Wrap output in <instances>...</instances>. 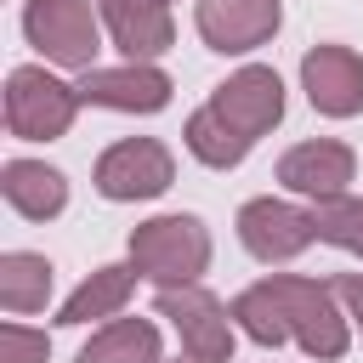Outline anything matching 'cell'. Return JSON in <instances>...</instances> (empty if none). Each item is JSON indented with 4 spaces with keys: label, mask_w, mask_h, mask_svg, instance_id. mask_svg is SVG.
I'll use <instances>...</instances> for the list:
<instances>
[{
    "label": "cell",
    "mask_w": 363,
    "mask_h": 363,
    "mask_svg": "<svg viewBox=\"0 0 363 363\" xmlns=\"http://www.w3.org/2000/svg\"><path fill=\"white\" fill-rule=\"evenodd\" d=\"M238 238L255 261L272 267V261H295L318 238V227H312V210H301L289 199H250L238 210Z\"/></svg>",
    "instance_id": "obj_8"
},
{
    "label": "cell",
    "mask_w": 363,
    "mask_h": 363,
    "mask_svg": "<svg viewBox=\"0 0 363 363\" xmlns=\"http://www.w3.org/2000/svg\"><path fill=\"white\" fill-rule=\"evenodd\" d=\"M301 85H306V102L329 119L363 113V57L352 45H312L301 57Z\"/></svg>",
    "instance_id": "obj_10"
},
{
    "label": "cell",
    "mask_w": 363,
    "mask_h": 363,
    "mask_svg": "<svg viewBox=\"0 0 363 363\" xmlns=\"http://www.w3.org/2000/svg\"><path fill=\"white\" fill-rule=\"evenodd\" d=\"M176 363H204V357H176Z\"/></svg>",
    "instance_id": "obj_22"
},
{
    "label": "cell",
    "mask_w": 363,
    "mask_h": 363,
    "mask_svg": "<svg viewBox=\"0 0 363 363\" xmlns=\"http://www.w3.org/2000/svg\"><path fill=\"white\" fill-rule=\"evenodd\" d=\"M233 323L255 340V346H278V340H301L306 357H346L352 346V329H346V312H340V295L335 284H318V278H295V272H272L261 284H250L238 301H233Z\"/></svg>",
    "instance_id": "obj_1"
},
{
    "label": "cell",
    "mask_w": 363,
    "mask_h": 363,
    "mask_svg": "<svg viewBox=\"0 0 363 363\" xmlns=\"http://www.w3.org/2000/svg\"><path fill=\"white\" fill-rule=\"evenodd\" d=\"M45 301H51V261L34 250H6L0 255V306L11 318H23V312H40Z\"/></svg>",
    "instance_id": "obj_17"
},
{
    "label": "cell",
    "mask_w": 363,
    "mask_h": 363,
    "mask_svg": "<svg viewBox=\"0 0 363 363\" xmlns=\"http://www.w3.org/2000/svg\"><path fill=\"white\" fill-rule=\"evenodd\" d=\"M74 363H159V329L147 318H113L74 352Z\"/></svg>",
    "instance_id": "obj_15"
},
{
    "label": "cell",
    "mask_w": 363,
    "mask_h": 363,
    "mask_svg": "<svg viewBox=\"0 0 363 363\" xmlns=\"http://www.w3.org/2000/svg\"><path fill=\"white\" fill-rule=\"evenodd\" d=\"M0 193H6V204H11L17 216H28V221H51V216H62V204H68L62 170H51V164H40V159H6Z\"/></svg>",
    "instance_id": "obj_14"
},
{
    "label": "cell",
    "mask_w": 363,
    "mask_h": 363,
    "mask_svg": "<svg viewBox=\"0 0 363 363\" xmlns=\"http://www.w3.org/2000/svg\"><path fill=\"white\" fill-rule=\"evenodd\" d=\"M193 23H199V34H204L210 51L238 57V51H255V45H267L278 34L284 6L278 0H199Z\"/></svg>",
    "instance_id": "obj_9"
},
{
    "label": "cell",
    "mask_w": 363,
    "mask_h": 363,
    "mask_svg": "<svg viewBox=\"0 0 363 363\" xmlns=\"http://www.w3.org/2000/svg\"><path fill=\"white\" fill-rule=\"evenodd\" d=\"M352 170H357L352 147H346V142H329V136H318V142H295V147L278 159V182H284L289 193L312 199V204H323V199H346Z\"/></svg>",
    "instance_id": "obj_12"
},
{
    "label": "cell",
    "mask_w": 363,
    "mask_h": 363,
    "mask_svg": "<svg viewBox=\"0 0 363 363\" xmlns=\"http://www.w3.org/2000/svg\"><path fill=\"white\" fill-rule=\"evenodd\" d=\"M187 153H193L199 164H210V170H233V164L250 153V142H244V136L204 102V108L187 119Z\"/></svg>",
    "instance_id": "obj_18"
},
{
    "label": "cell",
    "mask_w": 363,
    "mask_h": 363,
    "mask_svg": "<svg viewBox=\"0 0 363 363\" xmlns=\"http://www.w3.org/2000/svg\"><path fill=\"white\" fill-rule=\"evenodd\" d=\"M312 227H318L323 244L363 255V199H323V204H312Z\"/></svg>",
    "instance_id": "obj_19"
},
{
    "label": "cell",
    "mask_w": 363,
    "mask_h": 363,
    "mask_svg": "<svg viewBox=\"0 0 363 363\" xmlns=\"http://www.w3.org/2000/svg\"><path fill=\"white\" fill-rule=\"evenodd\" d=\"M210 108L255 147V136H267L278 119H284V79L272 74V68H261V62H250V68H238L233 79H221L216 85V96H210Z\"/></svg>",
    "instance_id": "obj_7"
},
{
    "label": "cell",
    "mask_w": 363,
    "mask_h": 363,
    "mask_svg": "<svg viewBox=\"0 0 363 363\" xmlns=\"http://www.w3.org/2000/svg\"><path fill=\"white\" fill-rule=\"evenodd\" d=\"M136 267H96L68 301H62V312H57V323H91V318H113L125 301H130V289H136Z\"/></svg>",
    "instance_id": "obj_16"
},
{
    "label": "cell",
    "mask_w": 363,
    "mask_h": 363,
    "mask_svg": "<svg viewBox=\"0 0 363 363\" xmlns=\"http://www.w3.org/2000/svg\"><path fill=\"white\" fill-rule=\"evenodd\" d=\"M79 102L91 108H119V113H159L170 102V74L153 62H125V68H85L79 74Z\"/></svg>",
    "instance_id": "obj_11"
},
{
    "label": "cell",
    "mask_w": 363,
    "mask_h": 363,
    "mask_svg": "<svg viewBox=\"0 0 363 363\" xmlns=\"http://www.w3.org/2000/svg\"><path fill=\"white\" fill-rule=\"evenodd\" d=\"M159 318L176 323L187 357L233 363V312H227L210 289H199V284H164V289H159Z\"/></svg>",
    "instance_id": "obj_6"
},
{
    "label": "cell",
    "mask_w": 363,
    "mask_h": 363,
    "mask_svg": "<svg viewBox=\"0 0 363 363\" xmlns=\"http://www.w3.org/2000/svg\"><path fill=\"white\" fill-rule=\"evenodd\" d=\"M79 113V91L45 68H11L6 79V130L23 142H57Z\"/></svg>",
    "instance_id": "obj_4"
},
{
    "label": "cell",
    "mask_w": 363,
    "mask_h": 363,
    "mask_svg": "<svg viewBox=\"0 0 363 363\" xmlns=\"http://www.w3.org/2000/svg\"><path fill=\"white\" fill-rule=\"evenodd\" d=\"M23 34L28 45L57 62V68H96V51H102V28H96V11L91 0H28L23 6Z\"/></svg>",
    "instance_id": "obj_3"
},
{
    "label": "cell",
    "mask_w": 363,
    "mask_h": 363,
    "mask_svg": "<svg viewBox=\"0 0 363 363\" xmlns=\"http://www.w3.org/2000/svg\"><path fill=\"white\" fill-rule=\"evenodd\" d=\"M130 267L142 278L164 284H193L210 267V233L199 216H153L130 233Z\"/></svg>",
    "instance_id": "obj_2"
},
{
    "label": "cell",
    "mask_w": 363,
    "mask_h": 363,
    "mask_svg": "<svg viewBox=\"0 0 363 363\" xmlns=\"http://www.w3.org/2000/svg\"><path fill=\"white\" fill-rule=\"evenodd\" d=\"M45 357H51L45 329H23V323L0 329V363H45Z\"/></svg>",
    "instance_id": "obj_20"
},
{
    "label": "cell",
    "mask_w": 363,
    "mask_h": 363,
    "mask_svg": "<svg viewBox=\"0 0 363 363\" xmlns=\"http://www.w3.org/2000/svg\"><path fill=\"white\" fill-rule=\"evenodd\" d=\"M335 295H340L346 318H357V329H363V272H340L335 278Z\"/></svg>",
    "instance_id": "obj_21"
},
{
    "label": "cell",
    "mask_w": 363,
    "mask_h": 363,
    "mask_svg": "<svg viewBox=\"0 0 363 363\" xmlns=\"http://www.w3.org/2000/svg\"><path fill=\"white\" fill-rule=\"evenodd\" d=\"M176 182V159L164 142L153 136H125L96 159V193L113 204H136V199H159Z\"/></svg>",
    "instance_id": "obj_5"
},
{
    "label": "cell",
    "mask_w": 363,
    "mask_h": 363,
    "mask_svg": "<svg viewBox=\"0 0 363 363\" xmlns=\"http://www.w3.org/2000/svg\"><path fill=\"white\" fill-rule=\"evenodd\" d=\"M164 6H170V0H164Z\"/></svg>",
    "instance_id": "obj_23"
},
{
    "label": "cell",
    "mask_w": 363,
    "mask_h": 363,
    "mask_svg": "<svg viewBox=\"0 0 363 363\" xmlns=\"http://www.w3.org/2000/svg\"><path fill=\"white\" fill-rule=\"evenodd\" d=\"M102 23H108L113 45L130 62H153L176 40V23H170V6L164 0H102Z\"/></svg>",
    "instance_id": "obj_13"
}]
</instances>
